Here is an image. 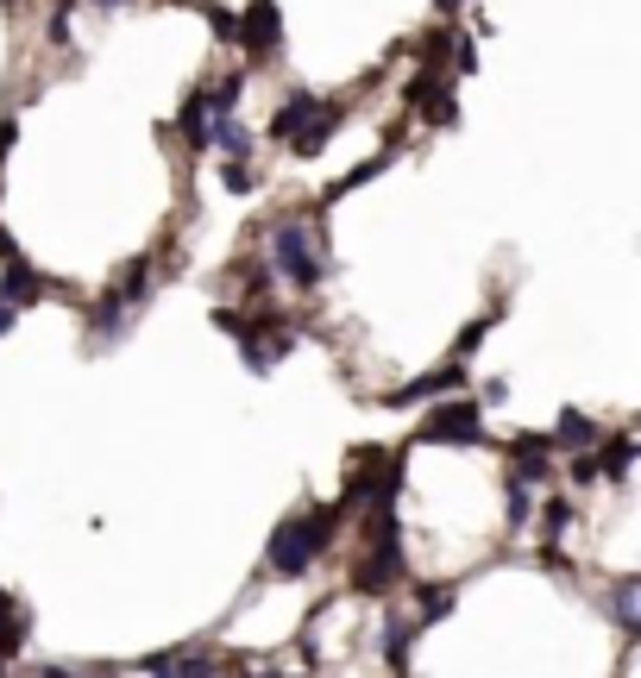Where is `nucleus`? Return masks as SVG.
Segmentation results:
<instances>
[{"instance_id":"obj_1","label":"nucleus","mask_w":641,"mask_h":678,"mask_svg":"<svg viewBox=\"0 0 641 678\" xmlns=\"http://www.w3.org/2000/svg\"><path fill=\"white\" fill-rule=\"evenodd\" d=\"M353 509H308V515H289V522H277V534H271V547H264V566L277 578H308L314 572V559L334 547L340 522H346Z\"/></svg>"},{"instance_id":"obj_2","label":"nucleus","mask_w":641,"mask_h":678,"mask_svg":"<svg viewBox=\"0 0 641 678\" xmlns=\"http://www.w3.org/2000/svg\"><path fill=\"white\" fill-rule=\"evenodd\" d=\"M328 271H334V258H328L321 226L296 221V214L271 226V276H283L289 289H314V283H328Z\"/></svg>"},{"instance_id":"obj_3","label":"nucleus","mask_w":641,"mask_h":678,"mask_svg":"<svg viewBox=\"0 0 641 678\" xmlns=\"http://www.w3.org/2000/svg\"><path fill=\"white\" fill-rule=\"evenodd\" d=\"M422 440L428 447H485V408L465 396H440L422 415Z\"/></svg>"},{"instance_id":"obj_4","label":"nucleus","mask_w":641,"mask_h":678,"mask_svg":"<svg viewBox=\"0 0 641 678\" xmlns=\"http://www.w3.org/2000/svg\"><path fill=\"white\" fill-rule=\"evenodd\" d=\"M233 45L246 50V57H271V50L283 45V13H277V0H252V7L239 13Z\"/></svg>"},{"instance_id":"obj_5","label":"nucleus","mask_w":641,"mask_h":678,"mask_svg":"<svg viewBox=\"0 0 641 678\" xmlns=\"http://www.w3.org/2000/svg\"><path fill=\"white\" fill-rule=\"evenodd\" d=\"M403 584V547H365V559L353 566V591L359 597H390Z\"/></svg>"},{"instance_id":"obj_6","label":"nucleus","mask_w":641,"mask_h":678,"mask_svg":"<svg viewBox=\"0 0 641 678\" xmlns=\"http://www.w3.org/2000/svg\"><path fill=\"white\" fill-rule=\"evenodd\" d=\"M510 459H515L510 477H515V484H529V490H541V484L554 477V465H547V459H554V440L535 433V427H522V433L510 440Z\"/></svg>"},{"instance_id":"obj_7","label":"nucleus","mask_w":641,"mask_h":678,"mask_svg":"<svg viewBox=\"0 0 641 678\" xmlns=\"http://www.w3.org/2000/svg\"><path fill=\"white\" fill-rule=\"evenodd\" d=\"M63 283H51V276L38 271V264H26V258H7L0 264V296L13 301V308H32V301H45V296H57Z\"/></svg>"},{"instance_id":"obj_8","label":"nucleus","mask_w":641,"mask_h":678,"mask_svg":"<svg viewBox=\"0 0 641 678\" xmlns=\"http://www.w3.org/2000/svg\"><path fill=\"white\" fill-rule=\"evenodd\" d=\"M453 390H465V365H440V371H422V377H409L403 390H390V408H415V402L453 396Z\"/></svg>"},{"instance_id":"obj_9","label":"nucleus","mask_w":641,"mask_h":678,"mask_svg":"<svg viewBox=\"0 0 641 678\" xmlns=\"http://www.w3.org/2000/svg\"><path fill=\"white\" fill-rule=\"evenodd\" d=\"M132 314H139V308H132L120 289H107V296L88 301V314H82V321H88V340H102V346H107V340H120V333L132 326Z\"/></svg>"},{"instance_id":"obj_10","label":"nucleus","mask_w":641,"mask_h":678,"mask_svg":"<svg viewBox=\"0 0 641 678\" xmlns=\"http://www.w3.org/2000/svg\"><path fill=\"white\" fill-rule=\"evenodd\" d=\"M591 465H597V484H622L629 465H636V440H629V433L597 440V447H591Z\"/></svg>"},{"instance_id":"obj_11","label":"nucleus","mask_w":641,"mask_h":678,"mask_svg":"<svg viewBox=\"0 0 641 678\" xmlns=\"http://www.w3.org/2000/svg\"><path fill=\"white\" fill-rule=\"evenodd\" d=\"M314 114H321V95L296 88V95H289V100L277 107V114H271V139H277V145H289V139H296V132H302V126L314 120Z\"/></svg>"},{"instance_id":"obj_12","label":"nucleus","mask_w":641,"mask_h":678,"mask_svg":"<svg viewBox=\"0 0 641 678\" xmlns=\"http://www.w3.org/2000/svg\"><path fill=\"white\" fill-rule=\"evenodd\" d=\"M547 440H554V447H566V452H591L597 440H604V427L591 421L585 408H560V427H554Z\"/></svg>"},{"instance_id":"obj_13","label":"nucleus","mask_w":641,"mask_h":678,"mask_svg":"<svg viewBox=\"0 0 641 678\" xmlns=\"http://www.w3.org/2000/svg\"><path fill=\"white\" fill-rule=\"evenodd\" d=\"M378 647H384V666L403 678V673H409V647H415V622H409V616H384V628H378Z\"/></svg>"},{"instance_id":"obj_14","label":"nucleus","mask_w":641,"mask_h":678,"mask_svg":"<svg viewBox=\"0 0 641 678\" xmlns=\"http://www.w3.org/2000/svg\"><path fill=\"white\" fill-rule=\"evenodd\" d=\"M390 170V151H378V157H365V164H353V170L346 176H334V182H328V189H321V207H334L340 195H359L365 182H378V176Z\"/></svg>"},{"instance_id":"obj_15","label":"nucleus","mask_w":641,"mask_h":678,"mask_svg":"<svg viewBox=\"0 0 641 678\" xmlns=\"http://www.w3.org/2000/svg\"><path fill=\"white\" fill-rule=\"evenodd\" d=\"M207 120H214V107H207V88H189V100H182V114H177V132H182V139H189L195 151L207 145Z\"/></svg>"},{"instance_id":"obj_16","label":"nucleus","mask_w":641,"mask_h":678,"mask_svg":"<svg viewBox=\"0 0 641 678\" xmlns=\"http://www.w3.org/2000/svg\"><path fill=\"white\" fill-rule=\"evenodd\" d=\"M636 609H641V578L622 572V578H616V591H610V616H616V628H622V634H636V628H641Z\"/></svg>"},{"instance_id":"obj_17","label":"nucleus","mask_w":641,"mask_h":678,"mask_svg":"<svg viewBox=\"0 0 641 678\" xmlns=\"http://www.w3.org/2000/svg\"><path fill=\"white\" fill-rule=\"evenodd\" d=\"M207 145H221L227 157H252V132L233 120V114H214L207 120Z\"/></svg>"},{"instance_id":"obj_18","label":"nucleus","mask_w":641,"mask_h":678,"mask_svg":"<svg viewBox=\"0 0 641 678\" xmlns=\"http://www.w3.org/2000/svg\"><path fill=\"white\" fill-rule=\"evenodd\" d=\"M415 57H422V70H447V57H453V25L447 20L428 25V32L415 38Z\"/></svg>"},{"instance_id":"obj_19","label":"nucleus","mask_w":641,"mask_h":678,"mask_svg":"<svg viewBox=\"0 0 641 678\" xmlns=\"http://www.w3.org/2000/svg\"><path fill=\"white\" fill-rule=\"evenodd\" d=\"M152 276H157L152 258H132L127 271H120V283H114V289H120V296H127L132 308H145V296H152Z\"/></svg>"},{"instance_id":"obj_20","label":"nucleus","mask_w":641,"mask_h":678,"mask_svg":"<svg viewBox=\"0 0 641 678\" xmlns=\"http://www.w3.org/2000/svg\"><path fill=\"white\" fill-rule=\"evenodd\" d=\"M453 584H422V616H415V634H422V628H435L440 616H453Z\"/></svg>"},{"instance_id":"obj_21","label":"nucleus","mask_w":641,"mask_h":678,"mask_svg":"<svg viewBox=\"0 0 641 678\" xmlns=\"http://www.w3.org/2000/svg\"><path fill=\"white\" fill-rule=\"evenodd\" d=\"M422 120H428V126H460V95H453V88L440 82L435 95L422 100Z\"/></svg>"},{"instance_id":"obj_22","label":"nucleus","mask_w":641,"mask_h":678,"mask_svg":"<svg viewBox=\"0 0 641 678\" xmlns=\"http://www.w3.org/2000/svg\"><path fill=\"white\" fill-rule=\"evenodd\" d=\"M566 527H572V502L554 497V502H541V547H554Z\"/></svg>"},{"instance_id":"obj_23","label":"nucleus","mask_w":641,"mask_h":678,"mask_svg":"<svg viewBox=\"0 0 641 678\" xmlns=\"http://www.w3.org/2000/svg\"><path fill=\"white\" fill-rule=\"evenodd\" d=\"M214 326H221L227 340H239V346H246V340H252V333H258V321H252V314H239L233 301H221V308H214Z\"/></svg>"},{"instance_id":"obj_24","label":"nucleus","mask_w":641,"mask_h":678,"mask_svg":"<svg viewBox=\"0 0 641 678\" xmlns=\"http://www.w3.org/2000/svg\"><path fill=\"white\" fill-rule=\"evenodd\" d=\"M503 490H510V515H503V522L529 527V522H535V490H529V484H515V477H503Z\"/></svg>"},{"instance_id":"obj_25","label":"nucleus","mask_w":641,"mask_h":678,"mask_svg":"<svg viewBox=\"0 0 641 678\" xmlns=\"http://www.w3.org/2000/svg\"><path fill=\"white\" fill-rule=\"evenodd\" d=\"M233 271H239V289H246V296H264V289H271V258H239Z\"/></svg>"},{"instance_id":"obj_26","label":"nucleus","mask_w":641,"mask_h":678,"mask_svg":"<svg viewBox=\"0 0 641 678\" xmlns=\"http://www.w3.org/2000/svg\"><path fill=\"white\" fill-rule=\"evenodd\" d=\"M221 182H227L233 195H252V189H258V170H252V157H227V164H221Z\"/></svg>"},{"instance_id":"obj_27","label":"nucleus","mask_w":641,"mask_h":678,"mask_svg":"<svg viewBox=\"0 0 641 678\" xmlns=\"http://www.w3.org/2000/svg\"><path fill=\"white\" fill-rule=\"evenodd\" d=\"M497 321H503V314H478L472 326H460V340H453V352H460V358H472V352H478V346L490 340V326H497Z\"/></svg>"},{"instance_id":"obj_28","label":"nucleus","mask_w":641,"mask_h":678,"mask_svg":"<svg viewBox=\"0 0 641 678\" xmlns=\"http://www.w3.org/2000/svg\"><path fill=\"white\" fill-rule=\"evenodd\" d=\"M195 7H202L207 32H214L221 45H233V32H239V13H227V7H214V0H195Z\"/></svg>"},{"instance_id":"obj_29","label":"nucleus","mask_w":641,"mask_h":678,"mask_svg":"<svg viewBox=\"0 0 641 678\" xmlns=\"http://www.w3.org/2000/svg\"><path fill=\"white\" fill-rule=\"evenodd\" d=\"M239 95H246V70H233L221 88H207V107H214V114H233V107H239Z\"/></svg>"},{"instance_id":"obj_30","label":"nucleus","mask_w":641,"mask_h":678,"mask_svg":"<svg viewBox=\"0 0 641 678\" xmlns=\"http://www.w3.org/2000/svg\"><path fill=\"white\" fill-rule=\"evenodd\" d=\"M453 70H460V75L478 70V45H472V38H453Z\"/></svg>"},{"instance_id":"obj_31","label":"nucleus","mask_w":641,"mask_h":678,"mask_svg":"<svg viewBox=\"0 0 641 678\" xmlns=\"http://www.w3.org/2000/svg\"><path fill=\"white\" fill-rule=\"evenodd\" d=\"M572 484L585 490V484H597V465H591V452H572Z\"/></svg>"},{"instance_id":"obj_32","label":"nucleus","mask_w":641,"mask_h":678,"mask_svg":"<svg viewBox=\"0 0 641 678\" xmlns=\"http://www.w3.org/2000/svg\"><path fill=\"white\" fill-rule=\"evenodd\" d=\"M20 145V120L13 114H0V164H7V151Z\"/></svg>"},{"instance_id":"obj_33","label":"nucleus","mask_w":641,"mask_h":678,"mask_svg":"<svg viewBox=\"0 0 641 678\" xmlns=\"http://www.w3.org/2000/svg\"><path fill=\"white\" fill-rule=\"evenodd\" d=\"M70 13H76L70 0H63V7H57V13H51V45H63V38H70Z\"/></svg>"},{"instance_id":"obj_34","label":"nucleus","mask_w":641,"mask_h":678,"mask_svg":"<svg viewBox=\"0 0 641 678\" xmlns=\"http://www.w3.org/2000/svg\"><path fill=\"white\" fill-rule=\"evenodd\" d=\"M13 326H20V308H13V301L0 296V340H7V333H13Z\"/></svg>"},{"instance_id":"obj_35","label":"nucleus","mask_w":641,"mask_h":678,"mask_svg":"<svg viewBox=\"0 0 641 678\" xmlns=\"http://www.w3.org/2000/svg\"><path fill=\"white\" fill-rule=\"evenodd\" d=\"M435 13H440V20H453V13H460V0H435Z\"/></svg>"},{"instance_id":"obj_36","label":"nucleus","mask_w":641,"mask_h":678,"mask_svg":"<svg viewBox=\"0 0 641 678\" xmlns=\"http://www.w3.org/2000/svg\"><path fill=\"white\" fill-rule=\"evenodd\" d=\"M45 678H76V673H63V666H45Z\"/></svg>"},{"instance_id":"obj_37","label":"nucleus","mask_w":641,"mask_h":678,"mask_svg":"<svg viewBox=\"0 0 641 678\" xmlns=\"http://www.w3.org/2000/svg\"><path fill=\"white\" fill-rule=\"evenodd\" d=\"M102 7H120V0H102Z\"/></svg>"},{"instance_id":"obj_38","label":"nucleus","mask_w":641,"mask_h":678,"mask_svg":"<svg viewBox=\"0 0 641 678\" xmlns=\"http://www.w3.org/2000/svg\"><path fill=\"white\" fill-rule=\"evenodd\" d=\"M0 678H7V659H0Z\"/></svg>"},{"instance_id":"obj_39","label":"nucleus","mask_w":641,"mask_h":678,"mask_svg":"<svg viewBox=\"0 0 641 678\" xmlns=\"http://www.w3.org/2000/svg\"><path fill=\"white\" fill-rule=\"evenodd\" d=\"M0 7H13V0H0Z\"/></svg>"}]
</instances>
